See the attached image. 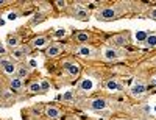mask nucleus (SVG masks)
Listing matches in <instances>:
<instances>
[{"label":"nucleus","instance_id":"f257e3e1","mask_svg":"<svg viewBox=\"0 0 156 120\" xmlns=\"http://www.w3.org/2000/svg\"><path fill=\"white\" fill-rule=\"evenodd\" d=\"M98 20H114L117 17V9L115 8H105L98 12Z\"/></svg>","mask_w":156,"mask_h":120},{"label":"nucleus","instance_id":"f03ea898","mask_svg":"<svg viewBox=\"0 0 156 120\" xmlns=\"http://www.w3.org/2000/svg\"><path fill=\"white\" fill-rule=\"evenodd\" d=\"M117 58H120V51L114 48V47H108L103 50V59H106V61H114Z\"/></svg>","mask_w":156,"mask_h":120},{"label":"nucleus","instance_id":"7ed1b4c3","mask_svg":"<svg viewBox=\"0 0 156 120\" xmlns=\"http://www.w3.org/2000/svg\"><path fill=\"white\" fill-rule=\"evenodd\" d=\"M0 67L3 69V72L6 73V75H14L16 73V70H17V67L14 64H12L9 59H0Z\"/></svg>","mask_w":156,"mask_h":120},{"label":"nucleus","instance_id":"20e7f679","mask_svg":"<svg viewBox=\"0 0 156 120\" xmlns=\"http://www.w3.org/2000/svg\"><path fill=\"white\" fill-rule=\"evenodd\" d=\"M64 69L72 76H78V73H80V65L76 62H64Z\"/></svg>","mask_w":156,"mask_h":120},{"label":"nucleus","instance_id":"39448f33","mask_svg":"<svg viewBox=\"0 0 156 120\" xmlns=\"http://www.w3.org/2000/svg\"><path fill=\"white\" fill-rule=\"evenodd\" d=\"M106 104H108V101L105 98H95L94 101H90V109L92 111H101V109L106 108Z\"/></svg>","mask_w":156,"mask_h":120},{"label":"nucleus","instance_id":"423d86ee","mask_svg":"<svg viewBox=\"0 0 156 120\" xmlns=\"http://www.w3.org/2000/svg\"><path fill=\"white\" fill-rule=\"evenodd\" d=\"M111 42H112V45H114V48H115V47H125L128 41H126V36L117 34V36H112V37H111Z\"/></svg>","mask_w":156,"mask_h":120},{"label":"nucleus","instance_id":"0eeeda50","mask_svg":"<svg viewBox=\"0 0 156 120\" xmlns=\"http://www.w3.org/2000/svg\"><path fill=\"white\" fill-rule=\"evenodd\" d=\"M45 55L50 56V58H56L58 55H61V45H58V44L50 45V47L47 48V53H45Z\"/></svg>","mask_w":156,"mask_h":120},{"label":"nucleus","instance_id":"6e6552de","mask_svg":"<svg viewBox=\"0 0 156 120\" xmlns=\"http://www.w3.org/2000/svg\"><path fill=\"white\" fill-rule=\"evenodd\" d=\"M28 51H30L28 47H17V48L12 50V56H14V59H22L23 55H25V53H28Z\"/></svg>","mask_w":156,"mask_h":120},{"label":"nucleus","instance_id":"1a4fd4ad","mask_svg":"<svg viewBox=\"0 0 156 120\" xmlns=\"http://www.w3.org/2000/svg\"><path fill=\"white\" fill-rule=\"evenodd\" d=\"M76 55H80V56H90L92 55V48H90L89 45H80L76 48Z\"/></svg>","mask_w":156,"mask_h":120},{"label":"nucleus","instance_id":"9d476101","mask_svg":"<svg viewBox=\"0 0 156 120\" xmlns=\"http://www.w3.org/2000/svg\"><path fill=\"white\" fill-rule=\"evenodd\" d=\"M47 42H48V39H47V37L39 36V37H34V39H33L31 45H33V47H36V48H41V47H44Z\"/></svg>","mask_w":156,"mask_h":120},{"label":"nucleus","instance_id":"9b49d317","mask_svg":"<svg viewBox=\"0 0 156 120\" xmlns=\"http://www.w3.org/2000/svg\"><path fill=\"white\" fill-rule=\"evenodd\" d=\"M9 86H11L12 90H19V89H22V79H20L19 76H11Z\"/></svg>","mask_w":156,"mask_h":120},{"label":"nucleus","instance_id":"f8f14e48","mask_svg":"<svg viewBox=\"0 0 156 120\" xmlns=\"http://www.w3.org/2000/svg\"><path fill=\"white\" fill-rule=\"evenodd\" d=\"M45 114H47V117H50V118H58L61 112H59L58 108H55V106H48V108L45 109Z\"/></svg>","mask_w":156,"mask_h":120},{"label":"nucleus","instance_id":"ddd939ff","mask_svg":"<svg viewBox=\"0 0 156 120\" xmlns=\"http://www.w3.org/2000/svg\"><path fill=\"white\" fill-rule=\"evenodd\" d=\"M73 16H75V19H78V20H86V19L89 17V12H87V9H76V11L73 12Z\"/></svg>","mask_w":156,"mask_h":120},{"label":"nucleus","instance_id":"4468645a","mask_svg":"<svg viewBox=\"0 0 156 120\" xmlns=\"http://www.w3.org/2000/svg\"><path fill=\"white\" fill-rule=\"evenodd\" d=\"M28 75H30V70H28L27 65H20V67H17V70H16V76H19V78L22 79V78L28 76Z\"/></svg>","mask_w":156,"mask_h":120},{"label":"nucleus","instance_id":"2eb2a0df","mask_svg":"<svg viewBox=\"0 0 156 120\" xmlns=\"http://www.w3.org/2000/svg\"><path fill=\"white\" fill-rule=\"evenodd\" d=\"M147 90V87H145V84H136V86H133L131 87V92H133V94L134 95H142V94H144V92Z\"/></svg>","mask_w":156,"mask_h":120},{"label":"nucleus","instance_id":"dca6fc26","mask_svg":"<svg viewBox=\"0 0 156 120\" xmlns=\"http://www.w3.org/2000/svg\"><path fill=\"white\" fill-rule=\"evenodd\" d=\"M92 87H94V83H92V79H89V78L83 79V81L80 83V89L81 90H90Z\"/></svg>","mask_w":156,"mask_h":120},{"label":"nucleus","instance_id":"f3484780","mask_svg":"<svg viewBox=\"0 0 156 120\" xmlns=\"http://www.w3.org/2000/svg\"><path fill=\"white\" fill-rule=\"evenodd\" d=\"M28 90L31 92V94H39V92H42V89H41V83H37V81L31 83V84L28 86Z\"/></svg>","mask_w":156,"mask_h":120},{"label":"nucleus","instance_id":"a211bd4d","mask_svg":"<svg viewBox=\"0 0 156 120\" xmlns=\"http://www.w3.org/2000/svg\"><path fill=\"white\" fill-rule=\"evenodd\" d=\"M8 45L14 50V48H17V45H19V37L17 36H9L8 37Z\"/></svg>","mask_w":156,"mask_h":120},{"label":"nucleus","instance_id":"6ab92c4d","mask_svg":"<svg viewBox=\"0 0 156 120\" xmlns=\"http://www.w3.org/2000/svg\"><path fill=\"white\" fill-rule=\"evenodd\" d=\"M76 41L78 42H87L89 41V33H86V31L76 33Z\"/></svg>","mask_w":156,"mask_h":120},{"label":"nucleus","instance_id":"aec40b11","mask_svg":"<svg viewBox=\"0 0 156 120\" xmlns=\"http://www.w3.org/2000/svg\"><path fill=\"white\" fill-rule=\"evenodd\" d=\"M145 42L148 47H156V34H147Z\"/></svg>","mask_w":156,"mask_h":120},{"label":"nucleus","instance_id":"412c9836","mask_svg":"<svg viewBox=\"0 0 156 120\" xmlns=\"http://www.w3.org/2000/svg\"><path fill=\"white\" fill-rule=\"evenodd\" d=\"M106 87H108L109 90H117V89H120V86L117 84V83L114 81V79H109V81L106 83Z\"/></svg>","mask_w":156,"mask_h":120},{"label":"nucleus","instance_id":"4be33fe9","mask_svg":"<svg viewBox=\"0 0 156 120\" xmlns=\"http://www.w3.org/2000/svg\"><path fill=\"white\" fill-rule=\"evenodd\" d=\"M72 98H73V92L72 90H67L66 94L62 95V101H70Z\"/></svg>","mask_w":156,"mask_h":120},{"label":"nucleus","instance_id":"5701e85b","mask_svg":"<svg viewBox=\"0 0 156 120\" xmlns=\"http://www.w3.org/2000/svg\"><path fill=\"white\" fill-rule=\"evenodd\" d=\"M8 20H16L17 19V12H14V11H11V12H8Z\"/></svg>","mask_w":156,"mask_h":120},{"label":"nucleus","instance_id":"b1692460","mask_svg":"<svg viewBox=\"0 0 156 120\" xmlns=\"http://www.w3.org/2000/svg\"><path fill=\"white\" fill-rule=\"evenodd\" d=\"M136 37L139 39V41H145V39H147V34H145L144 31H140V33H137V34H136Z\"/></svg>","mask_w":156,"mask_h":120},{"label":"nucleus","instance_id":"393cba45","mask_svg":"<svg viewBox=\"0 0 156 120\" xmlns=\"http://www.w3.org/2000/svg\"><path fill=\"white\" fill-rule=\"evenodd\" d=\"M55 5H56L58 8H64V6L67 5V2H64V0H56V2H55Z\"/></svg>","mask_w":156,"mask_h":120},{"label":"nucleus","instance_id":"a878e982","mask_svg":"<svg viewBox=\"0 0 156 120\" xmlns=\"http://www.w3.org/2000/svg\"><path fill=\"white\" fill-rule=\"evenodd\" d=\"M48 87H50V86H48L47 81H41V89H42V90H47Z\"/></svg>","mask_w":156,"mask_h":120},{"label":"nucleus","instance_id":"bb28decb","mask_svg":"<svg viewBox=\"0 0 156 120\" xmlns=\"http://www.w3.org/2000/svg\"><path fill=\"white\" fill-rule=\"evenodd\" d=\"M148 16H150V17H151V19H154V20H156V8H154V9H151V11H150V14H148Z\"/></svg>","mask_w":156,"mask_h":120},{"label":"nucleus","instance_id":"cd10ccee","mask_svg":"<svg viewBox=\"0 0 156 120\" xmlns=\"http://www.w3.org/2000/svg\"><path fill=\"white\" fill-rule=\"evenodd\" d=\"M3 53H5V47H3L2 42H0V55H3Z\"/></svg>","mask_w":156,"mask_h":120},{"label":"nucleus","instance_id":"c85d7f7f","mask_svg":"<svg viewBox=\"0 0 156 120\" xmlns=\"http://www.w3.org/2000/svg\"><path fill=\"white\" fill-rule=\"evenodd\" d=\"M64 33H66L64 30H59V31H56V36H64Z\"/></svg>","mask_w":156,"mask_h":120},{"label":"nucleus","instance_id":"c756f323","mask_svg":"<svg viewBox=\"0 0 156 120\" xmlns=\"http://www.w3.org/2000/svg\"><path fill=\"white\" fill-rule=\"evenodd\" d=\"M30 65H31V67H34V65H36V61L31 59V61H30Z\"/></svg>","mask_w":156,"mask_h":120},{"label":"nucleus","instance_id":"7c9ffc66","mask_svg":"<svg viewBox=\"0 0 156 120\" xmlns=\"http://www.w3.org/2000/svg\"><path fill=\"white\" fill-rule=\"evenodd\" d=\"M5 3H6V2H5V0H0V6H3Z\"/></svg>","mask_w":156,"mask_h":120},{"label":"nucleus","instance_id":"2f4dec72","mask_svg":"<svg viewBox=\"0 0 156 120\" xmlns=\"http://www.w3.org/2000/svg\"><path fill=\"white\" fill-rule=\"evenodd\" d=\"M3 23H5V20H3V19H0V26H2Z\"/></svg>","mask_w":156,"mask_h":120},{"label":"nucleus","instance_id":"473e14b6","mask_svg":"<svg viewBox=\"0 0 156 120\" xmlns=\"http://www.w3.org/2000/svg\"><path fill=\"white\" fill-rule=\"evenodd\" d=\"M153 84H154V86H156V78H154V79H153Z\"/></svg>","mask_w":156,"mask_h":120},{"label":"nucleus","instance_id":"72a5a7b5","mask_svg":"<svg viewBox=\"0 0 156 120\" xmlns=\"http://www.w3.org/2000/svg\"><path fill=\"white\" fill-rule=\"evenodd\" d=\"M0 95H2V90H0Z\"/></svg>","mask_w":156,"mask_h":120}]
</instances>
